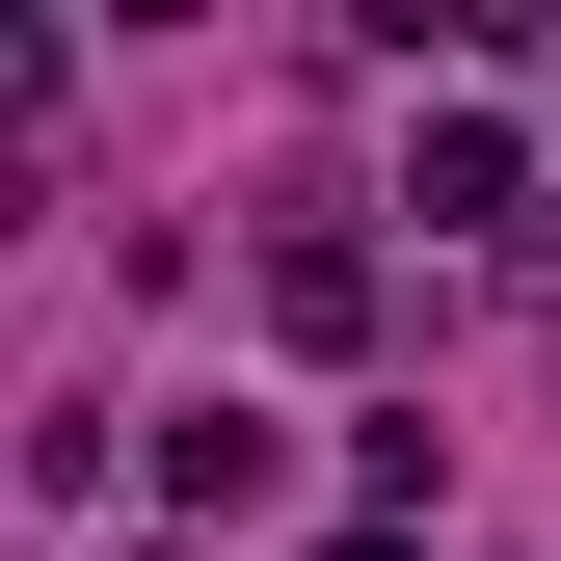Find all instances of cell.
I'll return each instance as SVG.
<instances>
[{
	"label": "cell",
	"instance_id": "1",
	"mask_svg": "<svg viewBox=\"0 0 561 561\" xmlns=\"http://www.w3.org/2000/svg\"><path fill=\"white\" fill-rule=\"evenodd\" d=\"M508 187H535V161H508V107H428V134H401V215H455V241H508Z\"/></svg>",
	"mask_w": 561,
	"mask_h": 561
},
{
	"label": "cell",
	"instance_id": "2",
	"mask_svg": "<svg viewBox=\"0 0 561 561\" xmlns=\"http://www.w3.org/2000/svg\"><path fill=\"white\" fill-rule=\"evenodd\" d=\"M267 481H295V455H267V401H187V428H161V508H187V535L267 508Z\"/></svg>",
	"mask_w": 561,
	"mask_h": 561
}]
</instances>
